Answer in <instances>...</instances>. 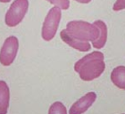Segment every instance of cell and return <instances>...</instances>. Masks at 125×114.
<instances>
[{"label":"cell","instance_id":"obj_3","mask_svg":"<svg viewBox=\"0 0 125 114\" xmlns=\"http://www.w3.org/2000/svg\"><path fill=\"white\" fill-rule=\"evenodd\" d=\"M61 17V8L55 6L49 10L42 26V38L44 40L50 41L51 39L54 38L60 23Z\"/></svg>","mask_w":125,"mask_h":114},{"label":"cell","instance_id":"obj_2","mask_svg":"<svg viewBox=\"0 0 125 114\" xmlns=\"http://www.w3.org/2000/svg\"><path fill=\"white\" fill-rule=\"evenodd\" d=\"M66 30L73 38L82 41H95L99 36V29L95 24L83 21H70L66 26Z\"/></svg>","mask_w":125,"mask_h":114},{"label":"cell","instance_id":"obj_1","mask_svg":"<svg viewBox=\"0 0 125 114\" xmlns=\"http://www.w3.org/2000/svg\"><path fill=\"white\" fill-rule=\"evenodd\" d=\"M104 55L95 51L79 60L74 65V70L84 81H91L98 78L105 69Z\"/></svg>","mask_w":125,"mask_h":114},{"label":"cell","instance_id":"obj_11","mask_svg":"<svg viewBox=\"0 0 125 114\" xmlns=\"http://www.w3.org/2000/svg\"><path fill=\"white\" fill-rule=\"evenodd\" d=\"M48 114H67V111L61 102H55L50 106Z\"/></svg>","mask_w":125,"mask_h":114},{"label":"cell","instance_id":"obj_8","mask_svg":"<svg viewBox=\"0 0 125 114\" xmlns=\"http://www.w3.org/2000/svg\"><path fill=\"white\" fill-rule=\"evenodd\" d=\"M10 101V91L7 84L0 80V114H7Z\"/></svg>","mask_w":125,"mask_h":114},{"label":"cell","instance_id":"obj_10","mask_svg":"<svg viewBox=\"0 0 125 114\" xmlns=\"http://www.w3.org/2000/svg\"><path fill=\"white\" fill-rule=\"evenodd\" d=\"M111 80L117 87L125 90V66L115 68L111 73Z\"/></svg>","mask_w":125,"mask_h":114},{"label":"cell","instance_id":"obj_9","mask_svg":"<svg viewBox=\"0 0 125 114\" xmlns=\"http://www.w3.org/2000/svg\"><path fill=\"white\" fill-rule=\"evenodd\" d=\"M93 24H95L99 29V36L96 40L92 42L93 47L96 49H101L104 47L107 39V27L104 21H96Z\"/></svg>","mask_w":125,"mask_h":114},{"label":"cell","instance_id":"obj_6","mask_svg":"<svg viewBox=\"0 0 125 114\" xmlns=\"http://www.w3.org/2000/svg\"><path fill=\"white\" fill-rule=\"evenodd\" d=\"M96 95L94 92H89L80 98L70 108V114H82L89 109L96 101Z\"/></svg>","mask_w":125,"mask_h":114},{"label":"cell","instance_id":"obj_7","mask_svg":"<svg viewBox=\"0 0 125 114\" xmlns=\"http://www.w3.org/2000/svg\"><path fill=\"white\" fill-rule=\"evenodd\" d=\"M60 37L64 43L72 47L74 49L81 51V52H87L90 49V44L88 41H82V40H79V39L73 38V36H71L70 34L68 33L66 29H63L60 32Z\"/></svg>","mask_w":125,"mask_h":114},{"label":"cell","instance_id":"obj_14","mask_svg":"<svg viewBox=\"0 0 125 114\" xmlns=\"http://www.w3.org/2000/svg\"><path fill=\"white\" fill-rule=\"evenodd\" d=\"M77 2L81 3V4H88V3L91 2V0H75Z\"/></svg>","mask_w":125,"mask_h":114},{"label":"cell","instance_id":"obj_15","mask_svg":"<svg viewBox=\"0 0 125 114\" xmlns=\"http://www.w3.org/2000/svg\"><path fill=\"white\" fill-rule=\"evenodd\" d=\"M11 0H0V2L1 3H8V2H10Z\"/></svg>","mask_w":125,"mask_h":114},{"label":"cell","instance_id":"obj_12","mask_svg":"<svg viewBox=\"0 0 125 114\" xmlns=\"http://www.w3.org/2000/svg\"><path fill=\"white\" fill-rule=\"evenodd\" d=\"M49 3L55 5V6L61 8L62 10H67L70 7V1L69 0H47Z\"/></svg>","mask_w":125,"mask_h":114},{"label":"cell","instance_id":"obj_13","mask_svg":"<svg viewBox=\"0 0 125 114\" xmlns=\"http://www.w3.org/2000/svg\"><path fill=\"white\" fill-rule=\"evenodd\" d=\"M114 11H121L125 9V0H117L113 6Z\"/></svg>","mask_w":125,"mask_h":114},{"label":"cell","instance_id":"obj_5","mask_svg":"<svg viewBox=\"0 0 125 114\" xmlns=\"http://www.w3.org/2000/svg\"><path fill=\"white\" fill-rule=\"evenodd\" d=\"M19 49L18 38L11 36L5 39L0 50V63L4 66H9L13 62Z\"/></svg>","mask_w":125,"mask_h":114},{"label":"cell","instance_id":"obj_4","mask_svg":"<svg viewBox=\"0 0 125 114\" xmlns=\"http://www.w3.org/2000/svg\"><path fill=\"white\" fill-rule=\"evenodd\" d=\"M29 7L28 0H14L5 14V24L9 27L17 26L27 13Z\"/></svg>","mask_w":125,"mask_h":114}]
</instances>
